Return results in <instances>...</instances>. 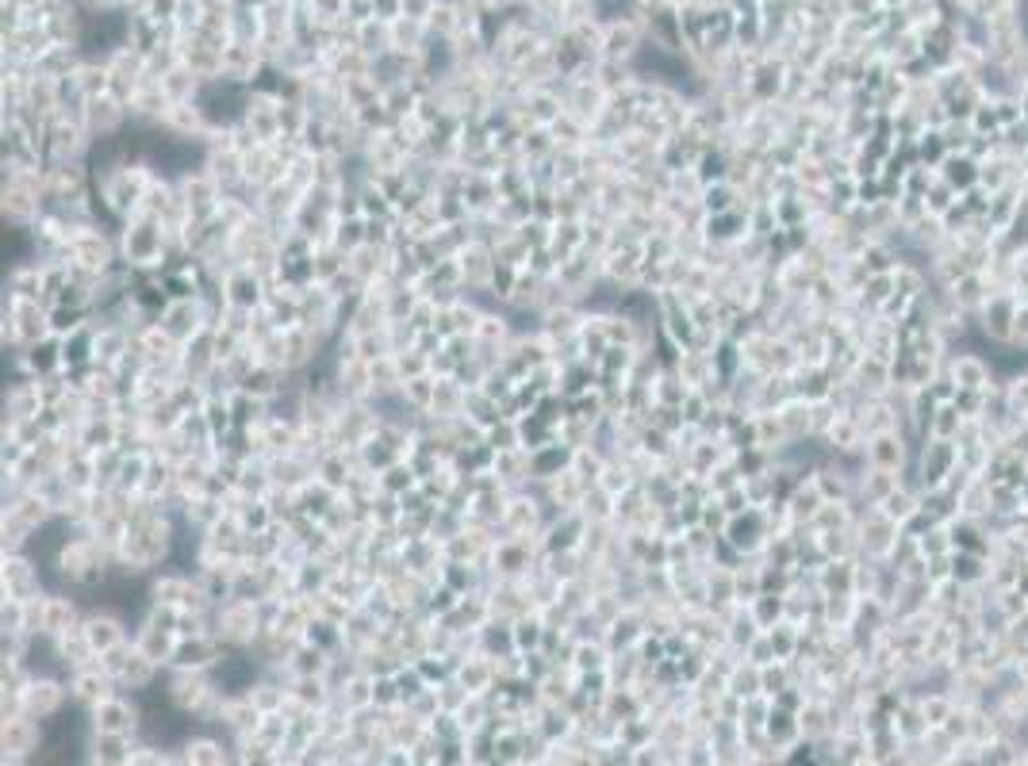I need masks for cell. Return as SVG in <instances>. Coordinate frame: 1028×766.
Instances as JSON below:
<instances>
[{
	"label": "cell",
	"mask_w": 1028,
	"mask_h": 766,
	"mask_svg": "<svg viewBox=\"0 0 1028 766\" xmlns=\"http://www.w3.org/2000/svg\"><path fill=\"white\" fill-rule=\"evenodd\" d=\"M158 330L162 334H170L176 345H189L192 337L200 334V330H207V314H204V303L196 300H170L162 306V314H158Z\"/></svg>",
	"instance_id": "obj_1"
},
{
	"label": "cell",
	"mask_w": 1028,
	"mask_h": 766,
	"mask_svg": "<svg viewBox=\"0 0 1028 766\" xmlns=\"http://www.w3.org/2000/svg\"><path fill=\"white\" fill-rule=\"evenodd\" d=\"M85 625V636H88V644H93V651H116L119 644H124V628H119V621L116 617H108V613H96V617H88V621H82Z\"/></svg>",
	"instance_id": "obj_3"
},
{
	"label": "cell",
	"mask_w": 1028,
	"mask_h": 766,
	"mask_svg": "<svg viewBox=\"0 0 1028 766\" xmlns=\"http://www.w3.org/2000/svg\"><path fill=\"white\" fill-rule=\"evenodd\" d=\"M4 594L8 598H20V602L43 598V594H39V571L23 560V552L4 555Z\"/></svg>",
	"instance_id": "obj_2"
}]
</instances>
